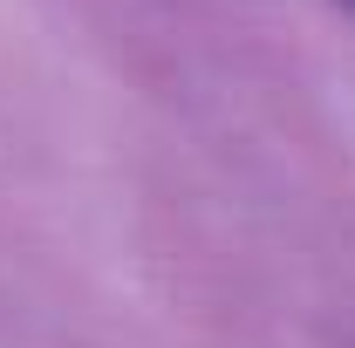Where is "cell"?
Here are the masks:
<instances>
[{
    "instance_id": "6da1fadb",
    "label": "cell",
    "mask_w": 355,
    "mask_h": 348,
    "mask_svg": "<svg viewBox=\"0 0 355 348\" xmlns=\"http://www.w3.org/2000/svg\"><path fill=\"white\" fill-rule=\"evenodd\" d=\"M349 7H355V0H349Z\"/></svg>"
}]
</instances>
